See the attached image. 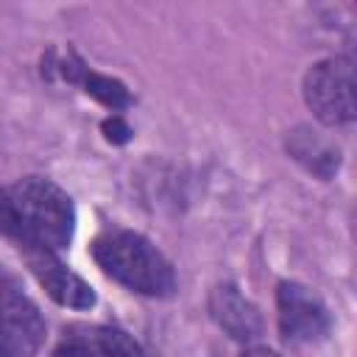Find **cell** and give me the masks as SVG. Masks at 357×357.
Here are the masks:
<instances>
[{
	"mask_svg": "<svg viewBox=\"0 0 357 357\" xmlns=\"http://www.w3.org/2000/svg\"><path fill=\"white\" fill-rule=\"evenodd\" d=\"M0 234H6L8 240L17 237V223H14V209L8 201V190L0 187Z\"/></svg>",
	"mask_w": 357,
	"mask_h": 357,
	"instance_id": "7c38bea8",
	"label": "cell"
},
{
	"mask_svg": "<svg viewBox=\"0 0 357 357\" xmlns=\"http://www.w3.org/2000/svg\"><path fill=\"white\" fill-rule=\"evenodd\" d=\"M279 332L287 343H315L329 332V310L318 293L298 282H282L276 290Z\"/></svg>",
	"mask_w": 357,
	"mask_h": 357,
	"instance_id": "5b68a950",
	"label": "cell"
},
{
	"mask_svg": "<svg viewBox=\"0 0 357 357\" xmlns=\"http://www.w3.org/2000/svg\"><path fill=\"white\" fill-rule=\"evenodd\" d=\"M98 332H100V340L106 343V349H109L112 357H145L142 349L126 332H120L114 326H100Z\"/></svg>",
	"mask_w": 357,
	"mask_h": 357,
	"instance_id": "8fae6325",
	"label": "cell"
},
{
	"mask_svg": "<svg viewBox=\"0 0 357 357\" xmlns=\"http://www.w3.org/2000/svg\"><path fill=\"white\" fill-rule=\"evenodd\" d=\"M240 357H279V354H276V351H271V349H265V346H257V349L243 351Z\"/></svg>",
	"mask_w": 357,
	"mask_h": 357,
	"instance_id": "5bb4252c",
	"label": "cell"
},
{
	"mask_svg": "<svg viewBox=\"0 0 357 357\" xmlns=\"http://www.w3.org/2000/svg\"><path fill=\"white\" fill-rule=\"evenodd\" d=\"M0 357H8V354H3V351H0Z\"/></svg>",
	"mask_w": 357,
	"mask_h": 357,
	"instance_id": "9a60e30c",
	"label": "cell"
},
{
	"mask_svg": "<svg viewBox=\"0 0 357 357\" xmlns=\"http://www.w3.org/2000/svg\"><path fill=\"white\" fill-rule=\"evenodd\" d=\"M31 273L36 276V282L45 287V293L61 304V307H73V310H89L95 304V290L78 276L73 273L50 248L42 245H20Z\"/></svg>",
	"mask_w": 357,
	"mask_h": 357,
	"instance_id": "8992f818",
	"label": "cell"
},
{
	"mask_svg": "<svg viewBox=\"0 0 357 357\" xmlns=\"http://www.w3.org/2000/svg\"><path fill=\"white\" fill-rule=\"evenodd\" d=\"M103 131H106V137H109L112 142H126V139H128V134H131L128 123H126L120 114H112V117L103 123Z\"/></svg>",
	"mask_w": 357,
	"mask_h": 357,
	"instance_id": "4fadbf2b",
	"label": "cell"
},
{
	"mask_svg": "<svg viewBox=\"0 0 357 357\" xmlns=\"http://www.w3.org/2000/svg\"><path fill=\"white\" fill-rule=\"evenodd\" d=\"M209 310H212V318L234 340H254L262 332V321H259L257 307L251 301H245L237 293V287H231V284L215 287L212 301H209Z\"/></svg>",
	"mask_w": 357,
	"mask_h": 357,
	"instance_id": "52a82bcc",
	"label": "cell"
},
{
	"mask_svg": "<svg viewBox=\"0 0 357 357\" xmlns=\"http://www.w3.org/2000/svg\"><path fill=\"white\" fill-rule=\"evenodd\" d=\"M45 337V321L36 304L0 271V351L8 357H31Z\"/></svg>",
	"mask_w": 357,
	"mask_h": 357,
	"instance_id": "277c9868",
	"label": "cell"
},
{
	"mask_svg": "<svg viewBox=\"0 0 357 357\" xmlns=\"http://www.w3.org/2000/svg\"><path fill=\"white\" fill-rule=\"evenodd\" d=\"M56 357H112V354L100 340L98 329H75L61 340Z\"/></svg>",
	"mask_w": 357,
	"mask_h": 357,
	"instance_id": "30bf717a",
	"label": "cell"
},
{
	"mask_svg": "<svg viewBox=\"0 0 357 357\" xmlns=\"http://www.w3.org/2000/svg\"><path fill=\"white\" fill-rule=\"evenodd\" d=\"M287 145H290V153H293L307 170H312L315 176L329 178V176L337 170V162H340V159H337V148H332V145H329L326 139H321L318 134L298 128Z\"/></svg>",
	"mask_w": 357,
	"mask_h": 357,
	"instance_id": "ba28073f",
	"label": "cell"
},
{
	"mask_svg": "<svg viewBox=\"0 0 357 357\" xmlns=\"http://www.w3.org/2000/svg\"><path fill=\"white\" fill-rule=\"evenodd\" d=\"M73 75V78H81V84H84V89L92 95V98H98L100 103H106L109 109H123L126 103H128V92H126V86L120 84V81H114V78H109V75H100V73H92V70H86V67H78V70H64V75Z\"/></svg>",
	"mask_w": 357,
	"mask_h": 357,
	"instance_id": "9c48e42d",
	"label": "cell"
},
{
	"mask_svg": "<svg viewBox=\"0 0 357 357\" xmlns=\"http://www.w3.org/2000/svg\"><path fill=\"white\" fill-rule=\"evenodd\" d=\"M92 257L98 268L117 284L139 296H170L176 290V273L165 254L142 234L128 229H109L95 237Z\"/></svg>",
	"mask_w": 357,
	"mask_h": 357,
	"instance_id": "6da1fadb",
	"label": "cell"
},
{
	"mask_svg": "<svg viewBox=\"0 0 357 357\" xmlns=\"http://www.w3.org/2000/svg\"><path fill=\"white\" fill-rule=\"evenodd\" d=\"M8 201L17 223V245H42L61 251L75 231V209L70 195L42 176L20 178L8 187Z\"/></svg>",
	"mask_w": 357,
	"mask_h": 357,
	"instance_id": "7a4b0ae2",
	"label": "cell"
},
{
	"mask_svg": "<svg viewBox=\"0 0 357 357\" xmlns=\"http://www.w3.org/2000/svg\"><path fill=\"white\" fill-rule=\"evenodd\" d=\"M304 100L326 126L354 120V61L351 56H332L312 64L304 75Z\"/></svg>",
	"mask_w": 357,
	"mask_h": 357,
	"instance_id": "3957f363",
	"label": "cell"
}]
</instances>
